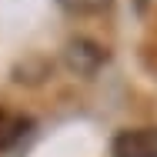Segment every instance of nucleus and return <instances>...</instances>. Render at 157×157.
I'll return each mask as SVG.
<instances>
[{
    "label": "nucleus",
    "instance_id": "obj_1",
    "mask_svg": "<svg viewBox=\"0 0 157 157\" xmlns=\"http://www.w3.org/2000/svg\"><path fill=\"white\" fill-rule=\"evenodd\" d=\"M114 157H157V127L121 130L114 137Z\"/></svg>",
    "mask_w": 157,
    "mask_h": 157
},
{
    "label": "nucleus",
    "instance_id": "obj_3",
    "mask_svg": "<svg viewBox=\"0 0 157 157\" xmlns=\"http://www.w3.org/2000/svg\"><path fill=\"white\" fill-rule=\"evenodd\" d=\"M60 7L74 17H94V13H104L110 7V0H60Z\"/></svg>",
    "mask_w": 157,
    "mask_h": 157
},
{
    "label": "nucleus",
    "instance_id": "obj_2",
    "mask_svg": "<svg viewBox=\"0 0 157 157\" xmlns=\"http://www.w3.org/2000/svg\"><path fill=\"white\" fill-rule=\"evenodd\" d=\"M24 134H27V121H24L20 114H10V110L0 107V151L13 147Z\"/></svg>",
    "mask_w": 157,
    "mask_h": 157
}]
</instances>
